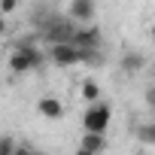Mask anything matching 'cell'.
<instances>
[{
  "mask_svg": "<svg viewBox=\"0 0 155 155\" xmlns=\"http://www.w3.org/2000/svg\"><path fill=\"white\" fill-rule=\"evenodd\" d=\"M152 110H155V107H152Z\"/></svg>",
  "mask_w": 155,
  "mask_h": 155,
  "instance_id": "cell-16",
  "label": "cell"
},
{
  "mask_svg": "<svg viewBox=\"0 0 155 155\" xmlns=\"http://www.w3.org/2000/svg\"><path fill=\"white\" fill-rule=\"evenodd\" d=\"M82 97H85L88 104H97V97H101V88H97V85H94V82L88 79V82L82 85Z\"/></svg>",
  "mask_w": 155,
  "mask_h": 155,
  "instance_id": "cell-10",
  "label": "cell"
},
{
  "mask_svg": "<svg viewBox=\"0 0 155 155\" xmlns=\"http://www.w3.org/2000/svg\"><path fill=\"white\" fill-rule=\"evenodd\" d=\"M49 58H52V64H58V67H73V64L85 61V52L76 49L73 43H52V46H49Z\"/></svg>",
  "mask_w": 155,
  "mask_h": 155,
  "instance_id": "cell-2",
  "label": "cell"
},
{
  "mask_svg": "<svg viewBox=\"0 0 155 155\" xmlns=\"http://www.w3.org/2000/svg\"><path fill=\"white\" fill-rule=\"evenodd\" d=\"M70 18H76L79 25H88L94 18V0H70V9H67Z\"/></svg>",
  "mask_w": 155,
  "mask_h": 155,
  "instance_id": "cell-5",
  "label": "cell"
},
{
  "mask_svg": "<svg viewBox=\"0 0 155 155\" xmlns=\"http://www.w3.org/2000/svg\"><path fill=\"white\" fill-rule=\"evenodd\" d=\"M137 137H140L143 143H149V146H155V122H146V125H140V131H137Z\"/></svg>",
  "mask_w": 155,
  "mask_h": 155,
  "instance_id": "cell-9",
  "label": "cell"
},
{
  "mask_svg": "<svg viewBox=\"0 0 155 155\" xmlns=\"http://www.w3.org/2000/svg\"><path fill=\"white\" fill-rule=\"evenodd\" d=\"M37 107H40V116H46V119H61V116H64V107H61L55 97H43Z\"/></svg>",
  "mask_w": 155,
  "mask_h": 155,
  "instance_id": "cell-7",
  "label": "cell"
},
{
  "mask_svg": "<svg viewBox=\"0 0 155 155\" xmlns=\"http://www.w3.org/2000/svg\"><path fill=\"white\" fill-rule=\"evenodd\" d=\"M82 125H85V131H97V134H104L107 125H110V107H107L104 101L91 104V107L85 110V116H82Z\"/></svg>",
  "mask_w": 155,
  "mask_h": 155,
  "instance_id": "cell-3",
  "label": "cell"
},
{
  "mask_svg": "<svg viewBox=\"0 0 155 155\" xmlns=\"http://www.w3.org/2000/svg\"><path fill=\"white\" fill-rule=\"evenodd\" d=\"M15 155H43V152H40V149H31V146H18Z\"/></svg>",
  "mask_w": 155,
  "mask_h": 155,
  "instance_id": "cell-12",
  "label": "cell"
},
{
  "mask_svg": "<svg viewBox=\"0 0 155 155\" xmlns=\"http://www.w3.org/2000/svg\"><path fill=\"white\" fill-rule=\"evenodd\" d=\"M152 43H155V28H152Z\"/></svg>",
  "mask_w": 155,
  "mask_h": 155,
  "instance_id": "cell-15",
  "label": "cell"
},
{
  "mask_svg": "<svg viewBox=\"0 0 155 155\" xmlns=\"http://www.w3.org/2000/svg\"><path fill=\"white\" fill-rule=\"evenodd\" d=\"M18 152V146L12 143V137H3V155H15Z\"/></svg>",
  "mask_w": 155,
  "mask_h": 155,
  "instance_id": "cell-11",
  "label": "cell"
},
{
  "mask_svg": "<svg viewBox=\"0 0 155 155\" xmlns=\"http://www.w3.org/2000/svg\"><path fill=\"white\" fill-rule=\"evenodd\" d=\"M43 61H46V55H43L31 40H18V46H15V49H12V55H9V67H12V73L37 70Z\"/></svg>",
  "mask_w": 155,
  "mask_h": 155,
  "instance_id": "cell-1",
  "label": "cell"
},
{
  "mask_svg": "<svg viewBox=\"0 0 155 155\" xmlns=\"http://www.w3.org/2000/svg\"><path fill=\"white\" fill-rule=\"evenodd\" d=\"M101 40H104L101 28H94V25H79V31H76V37H73V46H76V49H97Z\"/></svg>",
  "mask_w": 155,
  "mask_h": 155,
  "instance_id": "cell-4",
  "label": "cell"
},
{
  "mask_svg": "<svg viewBox=\"0 0 155 155\" xmlns=\"http://www.w3.org/2000/svg\"><path fill=\"white\" fill-rule=\"evenodd\" d=\"M82 146L85 149H91V152H104V134H97V131H85V137H82Z\"/></svg>",
  "mask_w": 155,
  "mask_h": 155,
  "instance_id": "cell-8",
  "label": "cell"
},
{
  "mask_svg": "<svg viewBox=\"0 0 155 155\" xmlns=\"http://www.w3.org/2000/svg\"><path fill=\"white\" fill-rule=\"evenodd\" d=\"M15 3H18V0H3V3H0V9H3V12L9 15V12L15 9Z\"/></svg>",
  "mask_w": 155,
  "mask_h": 155,
  "instance_id": "cell-13",
  "label": "cell"
},
{
  "mask_svg": "<svg viewBox=\"0 0 155 155\" xmlns=\"http://www.w3.org/2000/svg\"><path fill=\"white\" fill-rule=\"evenodd\" d=\"M76 155H97V152H91V149H85V146H79V149H76Z\"/></svg>",
  "mask_w": 155,
  "mask_h": 155,
  "instance_id": "cell-14",
  "label": "cell"
},
{
  "mask_svg": "<svg viewBox=\"0 0 155 155\" xmlns=\"http://www.w3.org/2000/svg\"><path fill=\"white\" fill-rule=\"evenodd\" d=\"M143 67H146V58H143V55H137V52L122 55V70H125V73H131V76H134V73H140Z\"/></svg>",
  "mask_w": 155,
  "mask_h": 155,
  "instance_id": "cell-6",
  "label": "cell"
}]
</instances>
